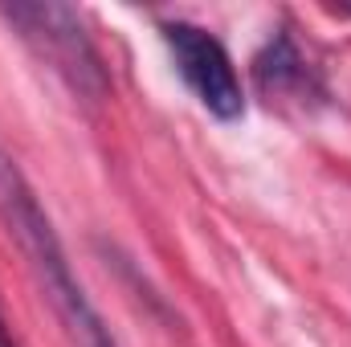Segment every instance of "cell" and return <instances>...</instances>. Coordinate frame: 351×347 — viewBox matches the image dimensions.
I'll return each mask as SVG.
<instances>
[{
	"label": "cell",
	"instance_id": "obj_5",
	"mask_svg": "<svg viewBox=\"0 0 351 347\" xmlns=\"http://www.w3.org/2000/svg\"><path fill=\"white\" fill-rule=\"evenodd\" d=\"M0 347H16V344H12V335H8V323H4V315H0Z\"/></svg>",
	"mask_w": 351,
	"mask_h": 347
},
{
	"label": "cell",
	"instance_id": "obj_1",
	"mask_svg": "<svg viewBox=\"0 0 351 347\" xmlns=\"http://www.w3.org/2000/svg\"><path fill=\"white\" fill-rule=\"evenodd\" d=\"M0 221L8 229V237L21 246L41 294L49 298L53 315L62 319V327L74 339V347H119L110 339V327L102 323L98 307L86 298L82 282L74 278V265L62 250V237H58L53 221L45 217V208L37 204L29 180L21 176L16 160L4 147H0Z\"/></svg>",
	"mask_w": 351,
	"mask_h": 347
},
{
	"label": "cell",
	"instance_id": "obj_4",
	"mask_svg": "<svg viewBox=\"0 0 351 347\" xmlns=\"http://www.w3.org/2000/svg\"><path fill=\"white\" fill-rule=\"evenodd\" d=\"M258 78H262L265 90H282L286 82H298L302 78V62L294 53V45L286 37H278L262 58H258Z\"/></svg>",
	"mask_w": 351,
	"mask_h": 347
},
{
	"label": "cell",
	"instance_id": "obj_3",
	"mask_svg": "<svg viewBox=\"0 0 351 347\" xmlns=\"http://www.w3.org/2000/svg\"><path fill=\"white\" fill-rule=\"evenodd\" d=\"M164 41L172 49V62L184 86L196 94V102L213 119L233 123L245 115V94H241V78L233 70V58L208 29L176 21V25H164Z\"/></svg>",
	"mask_w": 351,
	"mask_h": 347
},
{
	"label": "cell",
	"instance_id": "obj_2",
	"mask_svg": "<svg viewBox=\"0 0 351 347\" xmlns=\"http://www.w3.org/2000/svg\"><path fill=\"white\" fill-rule=\"evenodd\" d=\"M8 16V25L21 29V37L78 90L86 94L90 102H102L106 98V70H102V58L94 49V41L86 37V25L82 16L70 8V4H4L0 8Z\"/></svg>",
	"mask_w": 351,
	"mask_h": 347
}]
</instances>
